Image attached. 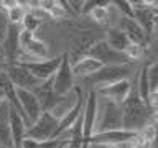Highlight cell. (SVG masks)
Instances as JSON below:
<instances>
[{
  "label": "cell",
  "mask_w": 158,
  "mask_h": 148,
  "mask_svg": "<svg viewBox=\"0 0 158 148\" xmlns=\"http://www.w3.org/2000/svg\"><path fill=\"white\" fill-rule=\"evenodd\" d=\"M97 112H101V118L96 123V132H110L122 128V107L115 102L104 99L99 104Z\"/></svg>",
  "instance_id": "5b68a950"
},
{
  "label": "cell",
  "mask_w": 158,
  "mask_h": 148,
  "mask_svg": "<svg viewBox=\"0 0 158 148\" xmlns=\"http://www.w3.org/2000/svg\"><path fill=\"white\" fill-rule=\"evenodd\" d=\"M147 79H148L150 92L158 91V64H156V61L147 63Z\"/></svg>",
  "instance_id": "44dd1931"
},
{
  "label": "cell",
  "mask_w": 158,
  "mask_h": 148,
  "mask_svg": "<svg viewBox=\"0 0 158 148\" xmlns=\"http://www.w3.org/2000/svg\"><path fill=\"white\" fill-rule=\"evenodd\" d=\"M20 31H22L20 25H10L7 36L0 44L2 56L5 59V63H7V66L17 64V59L20 56Z\"/></svg>",
  "instance_id": "7c38bea8"
},
{
  "label": "cell",
  "mask_w": 158,
  "mask_h": 148,
  "mask_svg": "<svg viewBox=\"0 0 158 148\" xmlns=\"http://www.w3.org/2000/svg\"><path fill=\"white\" fill-rule=\"evenodd\" d=\"M112 7L120 13V17L133 18V10L130 7V0H115V2H112Z\"/></svg>",
  "instance_id": "cb8c5ba5"
},
{
  "label": "cell",
  "mask_w": 158,
  "mask_h": 148,
  "mask_svg": "<svg viewBox=\"0 0 158 148\" xmlns=\"http://www.w3.org/2000/svg\"><path fill=\"white\" fill-rule=\"evenodd\" d=\"M0 53H2V48H0Z\"/></svg>",
  "instance_id": "e575fe53"
},
{
  "label": "cell",
  "mask_w": 158,
  "mask_h": 148,
  "mask_svg": "<svg viewBox=\"0 0 158 148\" xmlns=\"http://www.w3.org/2000/svg\"><path fill=\"white\" fill-rule=\"evenodd\" d=\"M130 91H132V82L128 79H123V81L114 82L110 86H104V87L96 89V94L101 99H107V101L122 105V102L128 97Z\"/></svg>",
  "instance_id": "4fadbf2b"
},
{
  "label": "cell",
  "mask_w": 158,
  "mask_h": 148,
  "mask_svg": "<svg viewBox=\"0 0 158 148\" xmlns=\"http://www.w3.org/2000/svg\"><path fill=\"white\" fill-rule=\"evenodd\" d=\"M51 87L53 92L59 97H66L74 89V76L68 51L61 54V64H59L58 71L54 72V76L51 77Z\"/></svg>",
  "instance_id": "8992f818"
},
{
  "label": "cell",
  "mask_w": 158,
  "mask_h": 148,
  "mask_svg": "<svg viewBox=\"0 0 158 148\" xmlns=\"http://www.w3.org/2000/svg\"><path fill=\"white\" fill-rule=\"evenodd\" d=\"M8 115H10V104L3 99L0 102V122H8Z\"/></svg>",
  "instance_id": "f1b7e54d"
},
{
  "label": "cell",
  "mask_w": 158,
  "mask_h": 148,
  "mask_svg": "<svg viewBox=\"0 0 158 148\" xmlns=\"http://www.w3.org/2000/svg\"><path fill=\"white\" fill-rule=\"evenodd\" d=\"M138 133L135 132H128V130H110V132H96L92 133L91 138L87 142V146L89 145H106V146H115V145H120V143H128V142H133L137 138Z\"/></svg>",
  "instance_id": "30bf717a"
},
{
  "label": "cell",
  "mask_w": 158,
  "mask_h": 148,
  "mask_svg": "<svg viewBox=\"0 0 158 148\" xmlns=\"http://www.w3.org/2000/svg\"><path fill=\"white\" fill-rule=\"evenodd\" d=\"M8 127L12 132V140H13V148H20L22 142L25 138V132H27V122L20 113L15 110L13 107H10V115H8Z\"/></svg>",
  "instance_id": "e0dca14e"
},
{
  "label": "cell",
  "mask_w": 158,
  "mask_h": 148,
  "mask_svg": "<svg viewBox=\"0 0 158 148\" xmlns=\"http://www.w3.org/2000/svg\"><path fill=\"white\" fill-rule=\"evenodd\" d=\"M87 148H109V146H106V145H89Z\"/></svg>",
  "instance_id": "1f68e13d"
},
{
  "label": "cell",
  "mask_w": 158,
  "mask_h": 148,
  "mask_svg": "<svg viewBox=\"0 0 158 148\" xmlns=\"http://www.w3.org/2000/svg\"><path fill=\"white\" fill-rule=\"evenodd\" d=\"M135 71H137V64L135 63L120 64V66H102L94 74L84 77L82 82L86 84V87L89 89V91H96V89H99V87L110 86V84L123 81V79H128V81H130V76Z\"/></svg>",
  "instance_id": "7a4b0ae2"
},
{
  "label": "cell",
  "mask_w": 158,
  "mask_h": 148,
  "mask_svg": "<svg viewBox=\"0 0 158 148\" xmlns=\"http://www.w3.org/2000/svg\"><path fill=\"white\" fill-rule=\"evenodd\" d=\"M74 94H76V101H74L73 107L68 109L66 112H64V115L59 118L58 122V128L56 132H54V137L53 138H58L61 133L68 132L69 128L74 125V122L79 118V115L82 113V109H84V101H86V96H84V89L81 86H74Z\"/></svg>",
  "instance_id": "ba28073f"
},
{
  "label": "cell",
  "mask_w": 158,
  "mask_h": 148,
  "mask_svg": "<svg viewBox=\"0 0 158 148\" xmlns=\"http://www.w3.org/2000/svg\"><path fill=\"white\" fill-rule=\"evenodd\" d=\"M122 128L128 132L140 133L148 123H155L156 110H153L140 99L135 86H132V91L128 97L122 102Z\"/></svg>",
  "instance_id": "6da1fadb"
},
{
  "label": "cell",
  "mask_w": 158,
  "mask_h": 148,
  "mask_svg": "<svg viewBox=\"0 0 158 148\" xmlns=\"http://www.w3.org/2000/svg\"><path fill=\"white\" fill-rule=\"evenodd\" d=\"M27 12H28V10L22 5V2H18L17 7L7 10L5 13H7V18H8L10 25H20V23H22V20L25 18V15H27Z\"/></svg>",
  "instance_id": "ffe728a7"
},
{
  "label": "cell",
  "mask_w": 158,
  "mask_h": 148,
  "mask_svg": "<svg viewBox=\"0 0 158 148\" xmlns=\"http://www.w3.org/2000/svg\"><path fill=\"white\" fill-rule=\"evenodd\" d=\"M17 97L18 102L22 105V110L25 113V120H27V125L30 127L31 123H35L38 120V117L41 115V107H40V102L36 96L30 91H25V89H17Z\"/></svg>",
  "instance_id": "5bb4252c"
},
{
  "label": "cell",
  "mask_w": 158,
  "mask_h": 148,
  "mask_svg": "<svg viewBox=\"0 0 158 148\" xmlns=\"http://www.w3.org/2000/svg\"><path fill=\"white\" fill-rule=\"evenodd\" d=\"M5 68H7V63H5V59L2 56V53H0V72L5 71Z\"/></svg>",
  "instance_id": "4dcf8cb0"
},
{
  "label": "cell",
  "mask_w": 158,
  "mask_h": 148,
  "mask_svg": "<svg viewBox=\"0 0 158 148\" xmlns=\"http://www.w3.org/2000/svg\"><path fill=\"white\" fill-rule=\"evenodd\" d=\"M27 69L28 72H31V76H35L38 81H48L54 76V72L58 71L59 64H61V54L49 59H40V61H30V63H17Z\"/></svg>",
  "instance_id": "9c48e42d"
},
{
  "label": "cell",
  "mask_w": 158,
  "mask_h": 148,
  "mask_svg": "<svg viewBox=\"0 0 158 148\" xmlns=\"http://www.w3.org/2000/svg\"><path fill=\"white\" fill-rule=\"evenodd\" d=\"M0 146H5V148H13L12 132H10L8 122H0Z\"/></svg>",
  "instance_id": "603a6c76"
},
{
  "label": "cell",
  "mask_w": 158,
  "mask_h": 148,
  "mask_svg": "<svg viewBox=\"0 0 158 148\" xmlns=\"http://www.w3.org/2000/svg\"><path fill=\"white\" fill-rule=\"evenodd\" d=\"M63 142H66V140H61V138H49V140H44V142H38L36 148H58Z\"/></svg>",
  "instance_id": "83f0119b"
},
{
  "label": "cell",
  "mask_w": 158,
  "mask_h": 148,
  "mask_svg": "<svg viewBox=\"0 0 158 148\" xmlns=\"http://www.w3.org/2000/svg\"><path fill=\"white\" fill-rule=\"evenodd\" d=\"M115 27L127 35V38L130 39V43H137V44H142V46H147V44L150 43V39L147 38L143 28L133 18L120 17L118 18V23L115 25Z\"/></svg>",
  "instance_id": "2e32d148"
},
{
  "label": "cell",
  "mask_w": 158,
  "mask_h": 148,
  "mask_svg": "<svg viewBox=\"0 0 158 148\" xmlns=\"http://www.w3.org/2000/svg\"><path fill=\"white\" fill-rule=\"evenodd\" d=\"M104 41H106L112 49H115V51H118V53H123L125 48L130 44V39L127 38V35L123 31H120L117 27H109L107 28V36H106Z\"/></svg>",
  "instance_id": "d6986e66"
},
{
  "label": "cell",
  "mask_w": 158,
  "mask_h": 148,
  "mask_svg": "<svg viewBox=\"0 0 158 148\" xmlns=\"http://www.w3.org/2000/svg\"><path fill=\"white\" fill-rule=\"evenodd\" d=\"M3 99H5V97H3V92H2V89H0V102H2Z\"/></svg>",
  "instance_id": "d6a6232c"
},
{
  "label": "cell",
  "mask_w": 158,
  "mask_h": 148,
  "mask_svg": "<svg viewBox=\"0 0 158 148\" xmlns=\"http://www.w3.org/2000/svg\"><path fill=\"white\" fill-rule=\"evenodd\" d=\"M20 27H22V30H27V31H31L35 33L36 30L41 27V22H38L36 18H33L31 15H30L27 12V15H25V18L22 20V23H20Z\"/></svg>",
  "instance_id": "d4e9b609"
},
{
  "label": "cell",
  "mask_w": 158,
  "mask_h": 148,
  "mask_svg": "<svg viewBox=\"0 0 158 148\" xmlns=\"http://www.w3.org/2000/svg\"><path fill=\"white\" fill-rule=\"evenodd\" d=\"M0 148H5V146H0Z\"/></svg>",
  "instance_id": "d590c367"
},
{
  "label": "cell",
  "mask_w": 158,
  "mask_h": 148,
  "mask_svg": "<svg viewBox=\"0 0 158 148\" xmlns=\"http://www.w3.org/2000/svg\"><path fill=\"white\" fill-rule=\"evenodd\" d=\"M101 68H102L101 63H97L96 59H92V58H89V56H82V58H79L74 64H71L74 79H76V77L84 79V77L94 74L97 69H101Z\"/></svg>",
  "instance_id": "ac0fdd59"
},
{
  "label": "cell",
  "mask_w": 158,
  "mask_h": 148,
  "mask_svg": "<svg viewBox=\"0 0 158 148\" xmlns=\"http://www.w3.org/2000/svg\"><path fill=\"white\" fill-rule=\"evenodd\" d=\"M36 146H38V142H36V140L25 137L23 142H22V146H20V148H36Z\"/></svg>",
  "instance_id": "f546056e"
},
{
  "label": "cell",
  "mask_w": 158,
  "mask_h": 148,
  "mask_svg": "<svg viewBox=\"0 0 158 148\" xmlns=\"http://www.w3.org/2000/svg\"><path fill=\"white\" fill-rule=\"evenodd\" d=\"M58 122H59V118H56L51 112H41L38 120L27 128L25 137L33 138L36 142L49 140V138L54 137V132L58 128Z\"/></svg>",
  "instance_id": "52a82bcc"
},
{
  "label": "cell",
  "mask_w": 158,
  "mask_h": 148,
  "mask_svg": "<svg viewBox=\"0 0 158 148\" xmlns=\"http://www.w3.org/2000/svg\"><path fill=\"white\" fill-rule=\"evenodd\" d=\"M8 28H10V22L7 18V13H5L3 8H0V44L5 39V36H7Z\"/></svg>",
  "instance_id": "484cf974"
},
{
  "label": "cell",
  "mask_w": 158,
  "mask_h": 148,
  "mask_svg": "<svg viewBox=\"0 0 158 148\" xmlns=\"http://www.w3.org/2000/svg\"><path fill=\"white\" fill-rule=\"evenodd\" d=\"M33 94L38 99L40 107H41V112H53L59 104H63L64 101H66V97H59V96H56V94L53 92L51 79L41 82V86L35 89Z\"/></svg>",
  "instance_id": "9a60e30c"
},
{
  "label": "cell",
  "mask_w": 158,
  "mask_h": 148,
  "mask_svg": "<svg viewBox=\"0 0 158 148\" xmlns=\"http://www.w3.org/2000/svg\"><path fill=\"white\" fill-rule=\"evenodd\" d=\"M66 143H68V142H63V143H61V145H59L58 148H64V146H66Z\"/></svg>",
  "instance_id": "836d02e7"
},
{
  "label": "cell",
  "mask_w": 158,
  "mask_h": 148,
  "mask_svg": "<svg viewBox=\"0 0 158 148\" xmlns=\"http://www.w3.org/2000/svg\"><path fill=\"white\" fill-rule=\"evenodd\" d=\"M68 5H69V10H71L73 17H76V15H81L82 13L84 0H68Z\"/></svg>",
  "instance_id": "4316f807"
},
{
  "label": "cell",
  "mask_w": 158,
  "mask_h": 148,
  "mask_svg": "<svg viewBox=\"0 0 158 148\" xmlns=\"http://www.w3.org/2000/svg\"><path fill=\"white\" fill-rule=\"evenodd\" d=\"M99 109V97L96 91H87L86 101L82 109V148H87V142L92 133H96V123H97V112Z\"/></svg>",
  "instance_id": "277c9868"
},
{
  "label": "cell",
  "mask_w": 158,
  "mask_h": 148,
  "mask_svg": "<svg viewBox=\"0 0 158 148\" xmlns=\"http://www.w3.org/2000/svg\"><path fill=\"white\" fill-rule=\"evenodd\" d=\"M3 72L7 74L10 82H12L17 89H25V91L33 92L36 87L41 86V81H38L35 76H31V72H28L22 64H12V66H7Z\"/></svg>",
  "instance_id": "8fae6325"
},
{
  "label": "cell",
  "mask_w": 158,
  "mask_h": 148,
  "mask_svg": "<svg viewBox=\"0 0 158 148\" xmlns=\"http://www.w3.org/2000/svg\"><path fill=\"white\" fill-rule=\"evenodd\" d=\"M86 56L96 59V61L101 63L102 66H120V64H128L130 63L125 54L112 49L104 39L94 41L86 51Z\"/></svg>",
  "instance_id": "3957f363"
},
{
  "label": "cell",
  "mask_w": 158,
  "mask_h": 148,
  "mask_svg": "<svg viewBox=\"0 0 158 148\" xmlns=\"http://www.w3.org/2000/svg\"><path fill=\"white\" fill-rule=\"evenodd\" d=\"M123 54L127 56V59H128L130 63H135V61H138V59L143 56V54H145V46L137 44V43H130V44L125 48Z\"/></svg>",
  "instance_id": "7402d4cb"
}]
</instances>
